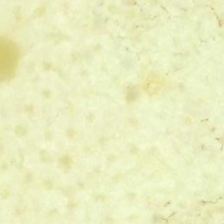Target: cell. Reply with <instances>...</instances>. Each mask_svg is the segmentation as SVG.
<instances>
[{"label":"cell","instance_id":"6da1fadb","mask_svg":"<svg viewBox=\"0 0 224 224\" xmlns=\"http://www.w3.org/2000/svg\"><path fill=\"white\" fill-rule=\"evenodd\" d=\"M20 63V51L8 39L0 38V82L11 79Z\"/></svg>","mask_w":224,"mask_h":224}]
</instances>
